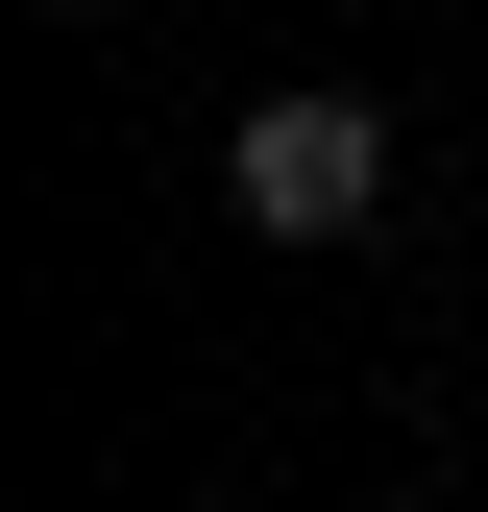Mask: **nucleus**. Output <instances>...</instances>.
I'll use <instances>...</instances> for the list:
<instances>
[{
    "instance_id": "obj_1",
    "label": "nucleus",
    "mask_w": 488,
    "mask_h": 512,
    "mask_svg": "<svg viewBox=\"0 0 488 512\" xmlns=\"http://www.w3.org/2000/svg\"><path fill=\"white\" fill-rule=\"evenodd\" d=\"M366 196H391V122L366 98H244V220L269 244H342Z\"/></svg>"
}]
</instances>
